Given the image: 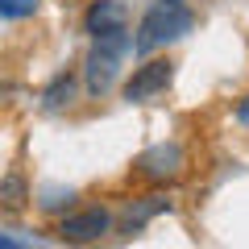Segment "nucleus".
<instances>
[{"label": "nucleus", "instance_id": "nucleus-7", "mask_svg": "<svg viewBox=\"0 0 249 249\" xmlns=\"http://www.w3.org/2000/svg\"><path fill=\"white\" fill-rule=\"evenodd\" d=\"M166 208H170V199H158V196H150L145 204H137L133 212L124 216V232H142V229H145V220H150V216H158V212H166Z\"/></svg>", "mask_w": 249, "mask_h": 249}, {"label": "nucleus", "instance_id": "nucleus-10", "mask_svg": "<svg viewBox=\"0 0 249 249\" xmlns=\"http://www.w3.org/2000/svg\"><path fill=\"white\" fill-rule=\"evenodd\" d=\"M71 100V75H58V79L50 83V91H46V108H58Z\"/></svg>", "mask_w": 249, "mask_h": 249}, {"label": "nucleus", "instance_id": "nucleus-12", "mask_svg": "<svg viewBox=\"0 0 249 249\" xmlns=\"http://www.w3.org/2000/svg\"><path fill=\"white\" fill-rule=\"evenodd\" d=\"M237 121H249V96H245V104L237 108Z\"/></svg>", "mask_w": 249, "mask_h": 249}, {"label": "nucleus", "instance_id": "nucleus-9", "mask_svg": "<svg viewBox=\"0 0 249 249\" xmlns=\"http://www.w3.org/2000/svg\"><path fill=\"white\" fill-rule=\"evenodd\" d=\"M37 4H42V0H0V17H13V21L34 17V13H37Z\"/></svg>", "mask_w": 249, "mask_h": 249}, {"label": "nucleus", "instance_id": "nucleus-5", "mask_svg": "<svg viewBox=\"0 0 249 249\" xmlns=\"http://www.w3.org/2000/svg\"><path fill=\"white\" fill-rule=\"evenodd\" d=\"M137 170H142L150 183H166V178H178V175H183V150H178L175 142H170V145H154V150H145V154H142Z\"/></svg>", "mask_w": 249, "mask_h": 249}, {"label": "nucleus", "instance_id": "nucleus-3", "mask_svg": "<svg viewBox=\"0 0 249 249\" xmlns=\"http://www.w3.org/2000/svg\"><path fill=\"white\" fill-rule=\"evenodd\" d=\"M170 75H175V62L170 58H150L145 67L133 71V79L124 83V100H129V104H142V100L158 96V91L170 83Z\"/></svg>", "mask_w": 249, "mask_h": 249}, {"label": "nucleus", "instance_id": "nucleus-6", "mask_svg": "<svg viewBox=\"0 0 249 249\" xmlns=\"http://www.w3.org/2000/svg\"><path fill=\"white\" fill-rule=\"evenodd\" d=\"M124 21H129V9L121 0H96L83 17V25H88L91 37H100V34H112V29H124Z\"/></svg>", "mask_w": 249, "mask_h": 249}, {"label": "nucleus", "instance_id": "nucleus-8", "mask_svg": "<svg viewBox=\"0 0 249 249\" xmlns=\"http://www.w3.org/2000/svg\"><path fill=\"white\" fill-rule=\"evenodd\" d=\"M0 199H4V208L21 212V208H25V178H21V175H9L4 183H0Z\"/></svg>", "mask_w": 249, "mask_h": 249}, {"label": "nucleus", "instance_id": "nucleus-4", "mask_svg": "<svg viewBox=\"0 0 249 249\" xmlns=\"http://www.w3.org/2000/svg\"><path fill=\"white\" fill-rule=\"evenodd\" d=\"M108 229H112V216H108L104 208H83V212L67 216V220L58 224V237L71 241V245H88V241H100Z\"/></svg>", "mask_w": 249, "mask_h": 249}, {"label": "nucleus", "instance_id": "nucleus-11", "mask_svg": "<svg viewBox=\"0 0 249 249\" xmlns=\"http://www.w3.org/2000/svg\"><path fill=\"white\" fill-rule=\"evenodd\" d=\"M17 245H25V241H13V237H0V249H17Z\"/></svg>", "mask_w": 249, "mask_h": 249}, {"label": "nucleus", "instance_id": "nucleus-1", "mask_svg": "<svg viewBox=\"0 0 249 249\" xmlns=\"http://www.w3.org/2000/svg\"><path fill=\"white\" fill-rule=\"evenodd\" d=\"M191 25H196V13L187 9V4H178V0H158V4L142 17V25H137L133 50L137 54H154V50H162V46L187 37Z\"/></svg>", "mask_w": 249, "mask_h": 249}, {"label": "nucleus", "instance_id": "nucleus-2", "mask_svg": "<svg viewBox=\"0 0 249 249\" xmlns=\"http://www.w3.org/2000/svg\"><path fill=\"white\" fill-rule=\"evenodd\" d=\"M133 50V37L124 34V29H112V34H100L96 46L88 54V91L91 96H104L112 88L116 71H121V58Z\"/></svg>", "mask_w": 249, "mask_h": 249}]
</instances>
